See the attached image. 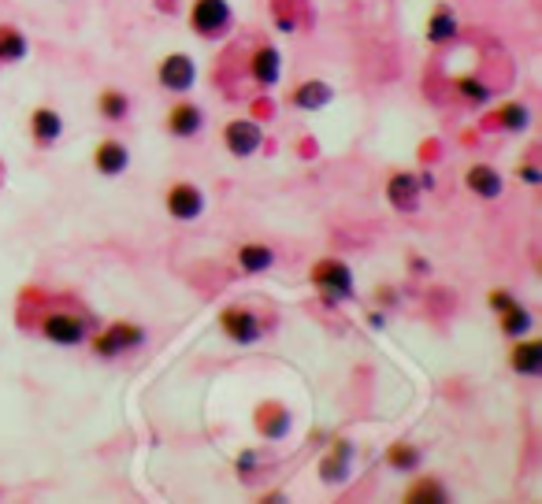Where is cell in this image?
Instances as JSON below:
<instances>
[{
    "instance_id": "obj_1",
    "label": "cell",
    "mask_w": 542,
    "mask_h": 504,
    "mask_svg": "<svg viewBox=\"0 0 542 504\" xmlns=\"http://www.w3.org/2000/svg\"><path fill=\"white\" fill-rule=\"evenodd\" d=\"M309 282L324 305H346L357 297V274L342 256H319L309 271Z\"/></svg>"
},
{
    "instance_id": "obj_2",
    "label": "cell",
    "mask_w": 542,
    "mask_h": 504,
    "mask_svg": "<svg viewBox=\"0 0 542 504\" xmlns=\"http://www.w3.org/2000/svg\"><path fill=\"white\" fill-rule=\"evenodd\" d=\"M145 341H149V331L141 323H131V319H115L101 331L89 334V352L97 360H123L127 352H138Z\"/></svg>"
},
{
    "instance_id": "obj_3",
    "label": "cell",
    "mask_w": 542,
    "mask_h": 504,
    "mask_svg": "<svg viewBox=\"0 0 542 504\" xmlns=\"http://www.w3.org/2000/svg\"><path fill=\"white\" fill-rule=\"evenodd\" d=\"M93 331H97V323L86 312H71V308H53V312H45L41 323H38V334L48 345H60V349L86 345Z\"/></svg>"
},
{
    "instance_id": "obj_4",
    "label": "cell",
    "mask_w": 542,
    "mask_h": 504,
    "mask_svg": "<svg viewBox=\"0 0 542 504\" xmlns=\"http://www.w3.org/2000/svg\"><path fill=\"white\" fill-rule=\"evenodd\" d=\"M190 30L205 41H219L227 38V30L234 27V8L231 0H193L190 4Z\"/></svg>"
},
{
    "instance_id": "obj_5",
    "label": "cell",
    "mask_w": 542,
    "mask_h": 504,
    "mask_svg": "<svg viewBox=\"0 0 542 504\" xmlns=\"http://www.w3.org/2000/svg\"><path fill=\"white\" fill-rule=\"evenodd\" d=\"M435 186V174H416V171H394L386 179V200L398 212H416L420 197Z\"/></svg>"
},
{
    "instance_id": "obj_6",
    "label": "cell",
    "mask_w": 542,
    "mask_h": 504,
    "mask_svg": "<svg viewBox=\"0 0 542 504\" xmlns=\"http://www.w3.org/2000/svg\"><path fill=\"white\" fill-rule=\"evenodd\" d=\"M208 208V197L197 182H171L164 193V212L175 223H197Z\"/></svg>"
},
{
    "instance_id": "obj_7",
    "label": "cell",
    "mask_w": 542,
    "mask_h": 504,
    "mask_svg": "<svg viewBox=\"0 0 542 504\" xmlns=\"http://www.w3.org/2000/svg\"><path fill=\"white\" fill-rule=\"evenodd\" d=\"M157 86L171 97H186L197 86V63L190 53H167L157 63Z\"/></svg>"
},
{
    "instance_id": "obj_8",
    "label": "cell",
    "mask_w": 542,
    "mask_h": 504,
    "mask_svg": "<svg viewBox=\"0 0 542 504\" xmlns=\"http://www.w3.org/2000/svg\"><path fill=\"white\" fill-rule=\"evenodd\" d=\"M224 148H227V156L234 160H253L260 148H264V126L257 119H231L224 122Z\"/></svg>"
},
{
    "instance_id": "obj_9",
    "label": "cell",
    "mask_w": 542,
    "mask_h": 504,
    "mask_svg": "<svg viewBox=\"0 0 542 504\" xmlns=\"http://www.w3.org/2000/svg\"><path fill=\"white\" fill-rule=\"evenodd\" d=\"M219 331H224V338H231L234 345H257L264 338V323L253 308H245V305H227L224 312H219Z\"/></svg>"
},
{
    "instance_id": "obj_10",
    "label": "cell",
    "mask_w": 542,
    "mask_h": 504,
    "mask_svg": "<svg viewBox=\"0 0 542 504\" xmlns=\"http://www.w3.org/2000/svg\"><path fill=\"white\" fill-rule=\"evenodd\" d=\"M205 122H208V115H205V108L197 105V100H175V105L167 108V115H164V130L175 141H193V138H201Z\"/></svg>"
},
{
    "instance_id": "obj_11",
    "label": "cell",
    "mask_w": 542,
    "mask_h": 504,
    "mask_svg": "<svg viewBox=\"0 0 542 504\" xmlns=\"http://www.w3.org/2000/svg\"><path fill=\"white\" fill-rule=\"evenodd\" d=\"M250 82L257 89H271V86H279L283 82V53L275 45H257L253 48V56H250Z\"/></svg>"
},
{
    "instance_id": "obj_12",
    "label": "cell",
    "mask_w": 542,
    "mask_h": 504,
    "mask_svg": "<svg viewBox=\"0 0 542 504\" xmlns=\"http://www.w3.org/2000/svg\"><path fill=\"white\" fill-rule=\"evenodd\" d=\"M353 441L350 438H331V449L324 452V460H319V478H324L327 486H342L350 478V467H353Z\"/></svg>"
},
{
    "instance_id": "obj_13",
    "label": "cell",
    "mask_w": 542,
    "mask_h": 504,
    "mask_svg": "<svg viewBox=\"0 0 542 504\" xmlns=\"http://www.w3.org/2000/svg\"><path fill=\"white\" fill-rule=\"evenodd\" d=\"M93 171L101 174V179H119V174H127L131 171V148L123 145L119 138L97 141V148H93Z\"/></svg>"
},
{
    "instance_id": "obj_14",
    "label": "cell",
    "mask_w": 542,
    "mask_h": 504,
    "mask_svg": "<svg viewBox=\"0 0 542 504\" xmlns=\"http://www.w3.org/2000/svg\"><path fill=\"white\" fill-rule=\"evenodd\" d=\"M464 189L479 200H498L505 193V174L495 164H472L464 171Z\"/></svg>"
},
{
    "instance_id": "obj_15",
    "label": "cell",
    "mask_w": 542,
    "mask_h": 504,
    "mask_svg": "<svg viewBox=\"0 0 542 504\" xmlns=\"http://www.w3.org/2000/svg\"><path fill=\"white\" fill-rule=\"evenodd\" d=\"M424 38H428V45H435V48L453 45V41L461 38L457 12H453L450 4H435L431 15H428V22H424Z\"/></svg>"
},
{
    "instance_id": "obj_16",
    "label": "cell",
    "mask_w": 542,
    "mask_h": 504,
    "mask_svg": "<svg viewBox=\"0 0 542 504\" xmlns=\"http://www.w3.org/2000/svg\"><path fill=\"white\" fill-rule=\"evenodd\" d=\"M64 130H67V126H64V115H60L56 108L38 105V108L30 112V138H34L38 148H53V145H60Z\"/></svg>"
},
{
    "instance_id": "obj_17",
    "label": "cell",
    "mask_w": 542,
    "mask_h": 504,
    "mask_svg": "<svg viewBox=\"0 0 542 504\" xmlns=\"http://www.w3.org/2000/svg\"><path fill=\"white\" fill-rule=\"evenodd\" d=\"M331 100H335V86L324 79H305L290 89V105L298 112H324Z\"/></svg>"
},
{
    "instance_id": "obj_18",
    "label": "cell",
    "mask_w": 542,
    "mask_h": 504,
    "mask_svg": "<svg viewBox=\"0 0 542 504\" xmlns=\"http://www.w3.org/2000/svg\"><path fill=\"white\" fill-rule=\"evenodd\" d=\"M509 367L521 378H538L542 374V341L538 338H516L509 349Z\"/></svg>"
},
{
    "instance_id": "obj_19",
    "label": "cell",
    "mask_w": 542,
    "mask_h": 504,
    "mask_svg": "<svg viewBox=\"0 0 542 504\" xmlns=\"http://www.w3.org/2000/svg\"><path fill=\"white\" fill-rule=\"evenodd\" d=\"M234 264H238L241 274H267L271 267H275V248L264 245V241H245L234 252Z\"/></svg>"
},
{
    "instance_id": "obj_20",
    "label": "cell",
    "mask_w": 542,
    "mask_h": 504,
    "mask_svg": "<svg viewBox=\"0 0 542 504\" xmlns=\"http://www.w3.org/2000/svg\"><path fill=\"white\" fill-rule=\"evenodd\" d=\"M495 130L502 134H528L531 130V108L524 105V100H505V105L487 119Z\"/></svg>"
},
{
    "instance_id": "obj_21",
    "label": "cell",
    "mask_w": 542,
    "mask_h": 504,
    "mask_svg": "<svg viewBox=\"0 0 542 504\" xmlns=\"http://www.w3.org/2000/svg\"><path fill=\"white\" fill-rule=\"evenodd\" d=\"M30 56V38L22 34L15 22H0V67L22 63Z\"/></svg>"
},
{
    "instance_id": "obj_22",
    "label": "cell",
    "mask_w": 542,
    "mask_h": 504,
    "mask_svg": "<svg viewBox=\"0 0 542 504\" xmlns=\"http://www.w3.org/2000/svg\"><path fill=\"white\" fill-rule=\"evenodd\" d=\"M97 115H101L105 122H112V126L127 122L131 119V97L123 89H115V86L101 89V93H97Z\"/></svg>"
},
{
    "instance_id": "obj_23",
    "label": "cell",
    "mask_w": 542,
    "mask_h": 504,
    "mask_svg": "<svg viewBox=\"0 0 542 504\" xmlns=\"http://www.w3.org/2000/svg\"><path fill=\"white\" fill-rule=\"evenodd\" d=\"M498 331H502V338H509V341L531 334V331H535V312L524 308L521 300H516L512 308H505V312L498 315Z\"/></svg>"
},
{
    "instance_id": "obj_24",
    "label": "cell",
    "mask_w": 542,
    "mask_h": 504,
    "mask_svg": "<svg viewBox=\"0 0 542 504\" xmlns=\"http://www.w3.org/2000/svg\"><path fill=\"white\" fill-rule=\"evenodd\" d=\"M386 464L398 475H416V471L424 467V449L412 445V441H394L386 449Z\"/></svg>"
},
{
    "instance_id": "obj_25",
    "label": "cell",
    "mask_w": 542,
    "mask_h": 504,
    "mask_svg": "<svg viewBox=\"0 0 542 504\" xmlns=\"http://www.w3.org/2000/svg\"><path fill=\"white\" fill-rule=\"evenodd\" d=\"M453 89H457V97L464 100V105H472V108H487L490 100H495V89H490L479 74H457Z\"/></svg>"
},
{
    "instance_id": "obj_26",
    "label": "cell",
    "mask_w": 542,
    "mask_h": 504,
    "mask_svg": "<svg viewBox=\"0 0 542 504\" xmlns=\"http://www.w3.org/2000/svg\"><path fill=\"white\" fill-rule=\"evenodd\" d=\"M405 500L409 504H446L450 490H446L442 478H416V483L405 490Z\"/></svg>"
},
{
    "instance_id": "obj_27",
    "label": "cell",
    "mask_w": 542,
    "mask_h": 504,
    "mask_svg": "<svg viewBox=\"0 0 542 504\" xmlns=\"http://www.w3.org/2000/svg\"><path fill=\"white\" fill-rule=\"evenodd\" d=\"M512 305H516V293H512V290H505V286H495V290L487 293V308L495 312V315H502V312H505V308H512Z\"/></svg>"
},
{
    "instance_id": "obj_28",
    "label": "cell",
    "mask_w": 542,
    "mask_h": 504,
    "mask_svg": "<svg viewBox=\"0 0 542 504\" xmlns=\"http://www.w3.org/2000/svg\"><path fill=\"white\" fill-rule=\"evenodd\" d=\"M257 467H260V452H253V449L238 452V460H234V471H238L241 478H253V475H257Z\"/></svg>"
},
{
    "instance_id": "obj_29",
    "label": "cell",
    "mask_w": 542,
    "mask_h": 504,
    "mask_svg": "<svg viewBox=\"0 0 542 504\" xmlns=\"http://www.w3.org/2000/svg\"><path fill=\"white\" fill-rule=\"evenodd\" d=\"M516 179H521L524 186H531V189H535V186L542 182V171H538V167L528 160V164H521V167H516Z\"/></svg>"
},
{
    "instance_id": "obj_30",
    "label": "cell",
    "mask_w": 542,
    "mask_h": 504,
    "mask_svg": "<svg viewBox=\"0 0 542 504\" xmlns=\"http://www.w3.org/2000/svg\"><path fill=\"white\" fill-rule=\"evenodd\" d=\"M376 300H379V308L386 312V308H394V305H402V293L394 290V286H379V290H376Z\"/></svg>"
},
{
    "instance_id": "obj_31",
    "label": "cell",
    "mask_w": 542,
    "mask_h": 504,
    "mask_svg": "<svg viewBox=\"0 0 542 504\" xmlns=\"http://www.w3.org/2000/svg\"><path fill=\"white\" fill-rule=\"evenodd\" d=\"M364 326H368V331H386V312H383V308H372V312L364 315Z\"/></svg>"
},
{
    "instance_id": "obj_32",
    "label": "cell",
    "mask_w": 542,
    "mask_h": 504,
    "mask_svg": "<svg viewBox=\"0 0 542 504\" xmlns=\"http://www.w3.org/2000/svg\"><path fill=\"white\" fill-rule=\"evenodd\" d=\"M409 271H424V274H428V271H431V264H428V260H420V256H409Z\"/></svg>"
},
{
    "instance_id": "obj_33",
    "label": "cell",
    "mask_w": 542,
    "mask_h": 504,
    "mask_svg": "<svg viewBox=\"0 0 542 504\" xmlns=\"http://www.w3.org/2000/svg\"><path fill=\"white\" fill-rule=\"evenodd\" d=\"M260 500H264V504H275V500H286V493H283V490H275V493H264Z\"/></svg>"
}]
</instances>
